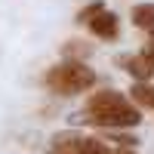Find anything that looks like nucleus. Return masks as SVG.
<instances>
[{
    "label": "nucleus",
    "mask_w": 154,
    "mask_h": 154,
    "mask_svg": "<svg viewBox=\"0 0 154 154\" xmlns=\"http://www.w3.org/2000/svg\"><path fill=\"white\" fill-rule=\"evenodd\" d=\"M83 120L99 126V130H133L142 123V111L120 89H99L86 102Z\"/></svg>",
    "instance_id": "obj_1"
},
{
    "label": "nucleus",
    "mask_w": 154,
    "mask_h": 154,
    "mask_svg": "<svg viewBox=\"0 0 154 154\" xmlns=\"http://www.w3.org/2000/svg\"><path fill=\"white\" fill-rule=\"evenodd\" d=\"M43 83L56 96H77V93H86V89L96 86V71L83 59H65L46 71Z\"/></svg>",
    "instance_id": "obj_2"
},
{
    "label": "nucleus",
    "mask_w": 154,
    "mask_h": 154,
    "mask_svg": "<svg viewBox=\"0 0 154 154\" xmlns=\"http://www.w3.org/2000/svg\"><path fill=\"white\" fill-rule=\"evenodd\" d=\"M105 142H117L120 148H136V145H139V139H136V136H130V133H123V130H108Z\"/></svg>",
    "instance_id": "obj_7"
},
{
    "label": "nucleus",
    "mask_w": 154,
    "mask_h": 154,
    "mask_svg": "<svg viewBox=\"0 0 154 154\" xmlns=\"http://www.w3.org/2000/svg\"><path fill=\"white\" fill-rule=\"evenodd\" d=\"M117 65H120L126 74H130L136 83H148L151 77H154V65H151V62H148L142 53H136V56H120V59H117Z\"/></svg>",
    "instance_id": "obj_4"
},
{
    "label": "nucleus",
    "mask_w": 154,
    "mask_h": 154,
    "mask_svg": "<svg viewBox=\"0 0 154 154\" xmlns=\"http://www.w3.org/2000/svg\"><path fill=\"white\" fill-rule=\"evenodd\" d=\"M130 99L136 102L139 108H151V111H154V83H151V80H148V83H133Z\"/></svg>",
    "instance_id": "obj_6"
},
{
    "label": "nucleus",
    "mask_w": 154,
    "mask_h": 154,
    "mask_svg": "<svg viewBox=\"0 0 154 154\" xmlns=\"http://www.w3.org/2000/svg\"><path fill=\"white\" fill-rule=\"evenodd\" d=\"M86 28L93 31V37H99V40H117V34H120V19L114 16L111 9H99L96 16L86 22Z\"/></svg>",
    "instance_id": "obj_3"
},
{
    "label": "nucleus",
    "mask_w": 154,
    "mask_h": 154,
    "mask_svg": "<svg viewBox=\"0 0 154 154\" xmlns=\"http://www.w3.org/2000/svg\"><path fill=\"white\" fill-rule=\"evenodd\" d=\"M142 56H145V59L151 62V65H154V40H151V43H148V46L142 49Z\"/></svg>",
    "instance_id": "obj_11"
},
{
    "label": "nucleus",
    "mask_w": 154,
    "mask_h": 154,
    "mask_svg": "<svg viewBox=\"0 0 154 154\" xmlns=\"http://www.w3.org/2000/svg\"><path fill=\"white\" fill-rule=\"evenodd\" d=\"M46 154H80V151H77L71 142H65V139L56 133V136H53V145H49V151H46Z\"/></svg>",
    "instance_id": "obj_8"
},
{
    "label": "nucleus",
    "mask_w": 154,
    "mask_h": 154,
    "mask_svg": "<svg viewBox=\"0 0 154 154\" xmlns=\"http://www.w3.org/2000/svg\"><path fill=\"white\" fill-rule=\"evenodd\" d=\"M130 19L136 28L148 31V37H154V3H136L130 9Z\"/></svg>",
    "instance_id": "obj_5"
},
{
    "label": "nucleus",
    "mask_w": 154,
    "mask_h": 154,
    "mask_svg": "<svg viewBox=\"0 0 154 154\" xmlns=\"http://www.w3.org/2000/svg\"><path fill=\"white\" fill-rule=\"evenodd\" d=\"M108 154H139L136 148H120V145H111V151Z\"/></svg>",
    "instance_id": "obj_10"
},
{
    "label": "nucleus",
    "mask_w": 154,
    "mask_h": 154,
    "mask_svg": "<svg viewBox=\"0 0 154 154\" xmlns=\"http://www.w3.org/2000/svg\"><path fill=\"white\" fill-rule=\"evenodd\" d=\"M99 9H105V3H102V0H93V3H86V6L80 9V12H77V22H83V25H86V22L93 19Z\"/></svg>",
    "instance_id": "obj_9"
}]
</instances>
